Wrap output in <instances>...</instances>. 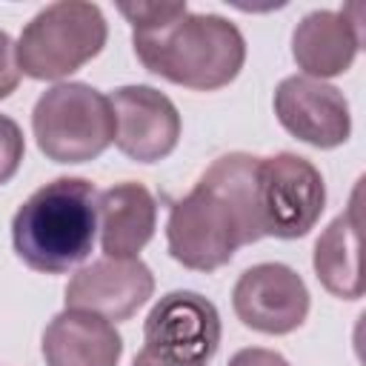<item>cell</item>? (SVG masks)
<instances>
[{
    "label": "cell",
    "mask_w": 366,
    "mask_h": 366,
    "mask_svg": "<svg viewBox=\"0 0 366 366\" xmlns=\"http://www.w3.org/2000/svg\"><path fill=\"white\" fill-rule=\"evenodd\" d=\"M20 66H17V46L9 31L0 29V100L9 97L20 86Z\"/></svg>",
    "instance_id": "17"
},
{
    "label": "cell",
    "mask_w": 366,
    "mask_h": 366,
    "mask_svg": "<svg viewBox=\"0 0 366 366\" xmlns=\"http://www.w3.org/2000/svg\"><path fill=\"white\" fill-rule=\"evenodd\" d=\"M132 23V46L146 71L194 92L229 86L246 63L240 29L220 17L189 11L186 3H120Z\"/></svg>",
    "instance_id": "2"
},
{
    "label": "cell",
    "mask_w": 366,
    "mask_h": 366,
    "mask_svg": "<svg viewBox=\"0 0 366 366\" xmlns=\"http://www.w3.org/2000/svg\"><path fill=\"white\" fill-rule=\"evenodd\" d=\"M315 274L326 292L340 300L363 297V274H360V217L352 203L349 212L337 214L315 243L312 254Z\"/></svg>",
    "instance_id": "15"
},
{
    "label": "cell",
    "mask_w": 366,
    "mask_h": 366,
    "mask_svg": "<svg viewBox=\"0 0 366 366\" xmlns=\"http://www.w3.org/2000/svg\"><path fill=\"white\" fill-rule=\"evenodd\" d=\"M132 366H194V363H177V360H169V357H160L157 352H152V349H140L137 355H134V360H132Z\"/></svg>",
    "instance_id": "19"
},
{
    "label": "cell",
    "mask_w": 366,
    "mask_h": 366,
    "mask_svg": "<svg viewBox=\"0 0 366 366\" xmlns=\"http://www.w3.org/2000/svg\"><path fill=\"white\" fill-rule=\"evenodd\" d=\"M232 306L243 326L263 335H289L303 326L312 297L292 266L257 263L237 277Z\"/></svg>",
    "instance_id": "8"
},
{
    "label": "cell",
    "mask_w": 366,
    "mask_h": 366,
    "mask_svg": "<svg viewBox=\"0 0 366 366\" xmlns=\"http://www.w3.org/2000/svg\"><path fill=\"white\" fill-rule=\"evenodd\" d=\"M363 43L360 6L309 11L292 31V57L306 77L326 80L352 69Z\"/></svg>",
    "instance_id": "12"
},
{
    "label": "cell",
    "mask_w": 366,
    "mask_h": 366,
    "mask_svg": "<svg viewBox=\"0 0 366 366\" xmlns=\"http://www.w3.org/2000/svg\"><path fill=\"white\" fill-rule=\"evenodd\" d=\"M114 112V146L134 163H157L177 149L180 112L154 86H120L109 97Z\"/></svg>",
    "instance_id": "9"
},
{
    "label": "cell",
    "mask_w": 366,
    "mask_h": 366,
    "mask_svg": "<svg viewBox=\"0 0 366 366\" xmlns=\"http://www.w3.org/2000/svg\"><path fill=\"white\" fill-rule=\"evenodd\" d=\"M154 229L157 203L143 183L126 180L97 194V232L106 257H137Z\"/></svg>",
    "instance_id": "14"
},
{
    "label": "cell",
    "mask_w": 366,
    "mask_h": 366,
    "mask_svg": "<svg viewBox=\"0 0 366 366\" xmlns=\"http://www.w3.org/2000/svg\"><path fill=\"white\" fill-rule=\"evenodd\" d=\"M274 114L292 137L315 149H337L352 134L349 100L343 92L306 74L280 80L274 89Z\"/></svg>",
    "instance_id": "10"
},
{
    "label": "cell",
    "mask_w": 366,
    "mask_h": 366,
    "mask_svg": "<svg viewBox=\"0 0 366 366\" xmlns=\"http://www.w3.org/2000/svg\"><path fill=\"white\" fill-rule=\"evenodd\" d=\"M154 295V274L140 257H97L77 269L66 286V309L106 320H129Z\"/></svg>",
    "instance_id": "11"
},
{
    "label": "cell",
    "mask_w": 366,
    "mask_h": 366,
    "mask_svg": "<svg viewBox=\"0 0 366 366\" xmlns=\"http://www.w3.org/2000/svg\"><path fill=\"white\" fill-rule=\"evenodd\" d=\"M257 166L260 157L229 152L197 177L186 197L172 203L166 243L169 254L180 266L214 272L226 266L240 246L263 237Z\"/></svg>",
    "instance_id": "1"
},
{
    "label": "cell",
    "mask_w": 366,
    "mask_h": 366,
    "mask_svg": "<svg viewBox=\"0 0 366 366\" xmlns=\"http://www.w3.org/2000/svg\"><path fill=\"white\" fill-rule=\"evenodd\" d=\"M23 154H26L23 129L9 114H0V186L17 174Z\"/></svg>",
    "instance_id": "16"
},
{
    "label": "cell",
    "mask_w": 366,
    "mask_h": 366,
    "mask_svg": "<svg viewBox=\"0 0 366 366\" xmlns=\"http://www.w3.org/2000/svg\"><path fill=\"white\" fill-rule=\"evenodd\" d=\"M143 346L177 363L206 366L220 346V315L197 292H169L146 315Z\"/></svg>",
    "instance_id": "7"
},
{
    "label": "cell",
    "mask_w": 366,
    "mask_h": 366,
    "mask_svg": "<svg viewBox=\"0 0 366 366\" xmlns=\"http://www.w3.org/2000/svg\"><path fill=\"white\" fill-rule=\"evenodd\" d=\"M229 366H292L280 352L272 349H260V346H249L232 355Z\"/></svg>",
    "instance_id": "18"
},
{
    "label": "cell",
    "mask_w": 366,
    "mask_h": 366,
    "mask_svg": "<svg viewBox=\"0 0 366 366\" xmlns=\"http://www.w3.org/2000/svg\"><path fill=\"white\" fill-rule=\"evenodd\" d=\"M257 206L263 237L295 240L315 229L326 209V183L317 166L300 154L280 152L260 157Z\"/></svg>",
    "instance_id": "6"
},
{
    "label": "cell",
    "mask_w": 366,
    "mask_h": 366,
    "mask_svg": "<svg viewBox=\"0 0 366 366\" xmlns=\"http://www.w3.org/2000/svg\"><path fill=\"white\" fill-rule=\"evenodd\" d=\"M97 192L86 177H54L31 192L11 217L17 257L43 274H63L92 254Z\"/></svg>",
    "instance_id": "3"
},
{
    "label": "cell",
    "mask_w": 366,
    "mask_h": 366,
    "mask_svg": "<svg viewBox=\"0 0 366 366\" xmlns=\"http://www.w3.org/2000/svg\"><path fill=\"white\" fill-rule=\"evenodd\" d=\"M120 355L123 337L114 323L83 309H63L43 332L46 366H117Z\"/></svg>",
    "instance_id": "13"
},
{
    "label": "cell",
    "mask_w": 366,
    "mask_h": 366,
    "mask_svg": "<svg viewBox=\"0 0 366 366\" xmlns=\"http://www.w3.org/2000/svg\"><path fill=\"white\" fill-rule=\"evenodd\" d=\"M109 40L100 6L57 0L43 6L17 37V66L31 80H63L94 60Z\"/></svg>",
    "instance_id": "4"
},
{
    "label": "cell",
    "mask_w": 366,
    "mask_h": 366,
    "mask_svg": "<svg viewBox=\"0 0 366 366\" xmlns=\"http://www.w3.org/2000/svg\"><path fill=\"white\" fill-rule=\"evenodd\" d=\"M37 149L54 163H89L114 143V112L89 83H57L31 109Z\"/></svg>",
    "instance_id": "5"
}]
</instances>
